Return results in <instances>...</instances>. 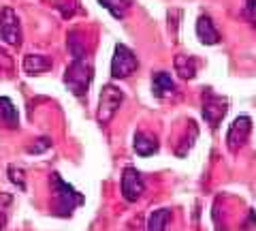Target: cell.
I'll return each mask as SVG.
<instances>
[{
  "label": "cell",
  "mask_w": 256,
  "mask_h": 231,
  "mask_svg": "<svg viewBox=\"0 0 256 231\" xmlns=\"http://www.w3.org/2000/svg\"><path fill=\"white\" fill-rule=\"evenodd\" d=\"M92 77H94V69H92V62L90 58H73L70 65L64 71V84L66 88L75 94V97H86L88 88L92 84Z\"/></svg>",
  "instance_id": "cell-2"
},
{
  "label": "cell",
  "mask_w": 256,
  "mask_h": 231,
  "mask_svg": "<svg viewBox=\"0 0 256 231\" xmlns=\"http://www.w3.org/2000/svg\"><path fill=\"white\" fill-rule=\"evenodd\" d=\"M228 111V99L226 97H220L216 94L212 88H207L203 92V107H201V114L205 118V122L212 126V129H218L222 118L226 116Z\"/></svg>",
  "instance_id": "cell-5"
},
{
  "label": "cell",
  "mask_w": 256,
  "mask_h": 231,
  "mask_svg": "<svg viewBox=\"0 0 256 231\" xmlns=\"http://www.w3.org/2000/svg\"><path fill=\"white\" fill-rule=\"evenodd\" d=\"M246 13L250 18H256V0H246Z\"/></svg>",
  "instance_id": "cell-21"
},
{
  "label": "cell",
  "mask_w": 256,
  "mask_h": 231,
  "mask_svg": "<svg viewBox=\"0 0 256 231\" xmlns=\"http://www.w3.org/2000/svg\"><path fill=\"white\" fill-rule=\"evenodd\" d=\"M175 90H178L175 88V82L166 71H156V73L152 75V92H154V97H158V99L171 97V94H175Z\"/></svg>",
  "instance_id": "cell-11"
},
{
  "label": "cell",
  "mask_w": 256,
  "mask_h": 231,
  "mask_svg": "<svg viewBox=\"0 0 256 231\" xmlns=\"http://www.w3.org/2000/svg\"><path fill=\"white\" fill-rule=\"evenodd\" d=\"M6 227V214L2 212V210H0V231H2Z\"/></svg>",
  "instance_id": "cell-23"
},
{
  "label": "cell",
  "mask_w": 256,
  "mask_h": 231,
  "mask_svg": "<svg viewBox=\"0 0 256 231\" xmlns=\"http://www.w3.org/2000/svg\"><path fill=\"white\" fill-rule=\"evenodd\" d=\"M120 188H122V197L128 203L137 201V199L146 193V182H143V176L137 167L128 165L122 171V182H120Z\"/></svg>",
  "instance_id": "cell-6"
},
{
  "label": "cell",
  "mask_w": 256,
  "mask_h": 231,
  "mask_svg": "<svg viewBox=\"0 0 256 231\" xmlns=\"http://www.w3.org/2000/svg\"><path fill=\"white\" fill-rule=\"evenodd\" d=\"M6 173H9V180H11L20 190H26V176H24V169H22V167L9 165V167H6Z\"/></svg>",
  "instance_id": "cell-18"
},
{
  "label": "cell",
  "mask_w": 256,
  "mask_h": 231,
  "mask_svg": "<svg viewBox=\"0 0 256 231\" xmlns=\"http://www.w3.org/2000/svg\"><path fill=\"white\" fill-rule=\"evenodd\" d=\"M50 182H52L54 201H56V205H54V214H56V216H70V214L75 212L77 205H82L86 201V197L79 193L75 186H70L68 182H64L58 171L52 173Z\"/></svg>",
  "instance_id": "cell-1"
},
{
  "label": "cell",
  "mask_w": 256,
  "mask_h": 231,
  "mask_svg": "<svg viewBox=\"0 0 256 231\" xmlns=\"http://www.w3.org/2000/svg\"><path fill=\"white\" fill-rule=\"evenodd\" d=\"M54 67V60L45 54H26L24 56V71L26 75H41Z\"/></svg>",
  "instance_id": "cell-10"
},
{
  "label": "cell",
  "mask_w": 256,
  "mask_h": 231,
  "mask_svg": "<svg viewBox=\"0 0 256 231\" xmlns=\"http://www.w3.org/2000/svg\"><path fill=\"white\" fill-rule=\"evenodd\" d=\"M15 67V62H13V56L4 50V47H0V71H6V73H11Z\"/></svg>",
  "instance_id": "cell-20"
},
{
  "label": "cell",
  "mask_w": 256,
  "mask_h": 231,
  "mask_svg": "<svg viewBox=\"0 0 256 231\" xmlns=\"http://www.w3.org/2000/svg\"><path fill=\"white\" fill-rule=\"evenodd\" d=\"M124 103V92L114 84L102 86L100 90V99H98V111H96V120H98L102 126L109 124L114 120V116L118 114L120 105Z\"/></svg>",
  "instance_id": "cell-3"
},
{
  "label": "cell",
  "mask_w": 256,
  "mask_h": 231,
  "mask_svg": "<svg viewBox=\"0 0 256 231\" xmlns=\"http://www.w3.org/2000/svg\"><path fill=\"white\" fill-rule=\"evenodd\" d=\"M66 45H68V52L73 58H88V52H86V43L82 39V33L77 28H70L68 35H66Z\"/></svg>",
  "instance_id": "cell-16"
},
{
  "label": "cell",
  "mask_w": 256,
  "mask_h": 231,
  "mask_svg": "<svg viewBox=\"0 0 256 231\" xmlns=\"http://www.w3.org/2000/svg\"><path fill=\"white\" fill-rule=\"evenodd\" d=\"M132 148L134 152L139 156H152L154 152H158V139L154 135L150 133H143V131H137L132 137Z\"/></svg>",
  "instance_id": "cell-12"
},
{
  "label": "cell",
  "mask_w": 256,
  "mask_h": 231,
  "mask_svg": "<svg viewBox=\"0 0 256 231\" xmlns=\"http://www.w3.org/2000/svg\"><path fill=\"white\" fill-rule=\"evenodd\" d=\"M0 120H2V124L11 131H15L20 126L18 107L13 105V101L9 97H0Z\"/></svg>",
  "instance_id": "cell-14"
},
{
  "label": "cell",
  "mask_w": 256,
  "mask_h": 231,
  "mask_svg": "<svg viewBox=\"0 0 256 231\" xmlns=\"http://www.w3.org/2000/svg\"><path fill=\"white\" fill-rule=\"evenodd\" d=\"M173 67H175V73H178L182 79H194L198 62H196L194 56L178 54V56H175V60H173Z\"/></svg>",
  "instance_id": "cell-13"
},
{
  "label": "cell",
  "mask_w": 256,
  "mask_h": 231,
  "mask_svg": "<svg viewBox=\"0 0 256 231\" xmlns=\"http://www.w3.org/2000/svg\"><path fill=\"white\" fill-rule=\"evenodd\" d=\"M98 5L105 7V9H107L111 15H114V18L122 20L124 15L128 13V9H130L132 0H98Z\"/></svg>",
  "instance_id": "cell-17"
},
{
  "label": "cell",
  "mask_w": 256,
  "mask_h": 231,
  "mask_svg": "<svg viewBox=\"0 0 256 231\" xmlns=\"http://www.w3.org/2000/svg\"><path fill=\"white\" fill-rule=\"evenodd\" d=\"M196 37L203 45H218L220 43V33L216 30L214 22L210 15H198L196 20Z\"/></svg>",
  "instance_id": "cell-9"
},
{
  "label": "cell",
  "mask_w": 256,
  "mask_h": 231,
  "mask_svg": "<svg viewBox=\"0 0 256 231\" xmlns=\"http://www.w3.org/2000/svg\"><path fill=\"white\" fill-rule=\"evenodd\" d=\"M173 218V214L169 208H158L154 210L148 216V225H146V231H166L169 222Z\"/></svg>",
  "instance_id": "cell-15"
},
{
  "label": "cell",
  "mask_w": 256,
  "mask_h": 231,
  "mask_svg": "<svg viewBox=\"0 0 256 231\" xmlns=\"http://www.w3.org/2000/svg\"><path fill=\"white\" fill-rule=\"evenodd\" d=\"M50 146H52V139H50V137H41V139H36V143L28 146L26 152H28V154H41V152H45V150L50 148Z\"/></svg>",
  "instance_id": "cell-19"
},
{
  "label": "cell",
  "mask_w": 256,
  "mask_h": 231,
  "mask_svg": "<svg viewBox=\"0 0 256 231\" xmlns=\"http://www.w3.org/2000/svg\"><path fill=\"white\" fill-rule=\"evenodd\" d=\"M139 69V60L130 47L124 43H118L111 58V77L114 79H126Z\"/></svg>",
  "instance_id": "cell-4"
},
{
  "label": "cell",
  "mask_w": 256,
  "mask_h": 231,
  "mask_svg": "<svg viewBox=\"0 0 256 231\" xmlns=\"http://www.w3.org/2000/svg\"><path fill=\"white\" fill-rule=\"evenodd\" d=\"M252 133V118L250 116H237L233 124L228 126V133H226V146L230 152H239L244 146L248 137Z\"/></svg>",
  "instance_id": "cell-8"
},
{
  "label": "cell",
  "mask_w": 256,
  "mask_h": 231,
  "mask_svg": "<svg viewBox=\"0 0 256 231\" xmlns=\"http://www.w3.org/2000/svg\"><path fill=\"white\" fill-rule=\"evenodd\" d=\"M0 39L4 43H9L13 47L22 45V26H20V18L11 7H4L0 13Z\"/></svg>",
  "instance_id": "cell-7"
},
{
  "label": "cell",
  "mask_w": 256,
  "mask_h": 231,
  "mask_svg": "<svg viewBox=\"0 0 256 231\" xmlns=\"http://www.w3.org/2000/svg\"><path fill=\"white\" fill-rule=\"evenodd\" d=\"M248 225H254L256 227V212L254 210H250V218H248V222H246V229H248Z\"/></svg>",
  "instance_id": "cell-22"
}]
</instances>
